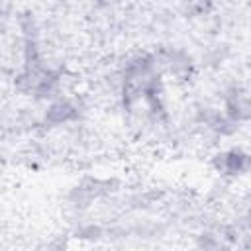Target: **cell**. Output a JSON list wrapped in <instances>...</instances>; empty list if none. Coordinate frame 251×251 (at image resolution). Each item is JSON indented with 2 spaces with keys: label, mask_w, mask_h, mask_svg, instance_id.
<instances>
[{
  "label": "cell",
  "mask_w": 251,
  "mask_h": 251,
  "mask_svg": "<svg viewBox=\"0 0 251 251\" xmlns=\"http://www.w3.org/2000/svg\"><path fill=\"white\" fill-rule=\"evenodd\" d=\"M75 118V108L67 102H59V104H53L49 110H47V120L53 122V124H61V122H67Z\"/></svg>",
  "instance_id": "cell-1"
},
{
  "label": "cell",
  "mask_w": 251,
  "mask_h": 251,
  "mask_svg": "<svg viewBox=\"0 0 251 251\" xmlns=\"http://www.w3.org/2000/svg\"><path fill=\"white\" fill-rule=\"evenodd\" d=\"M78 235L84 237V239H98L102 235V229L98 226H84L78 229Z\"/></svg>",
  "instance_id": "cell-2"
}]
</instances>
